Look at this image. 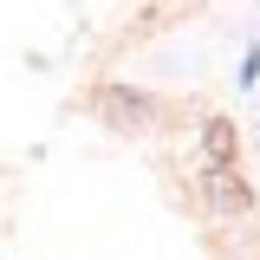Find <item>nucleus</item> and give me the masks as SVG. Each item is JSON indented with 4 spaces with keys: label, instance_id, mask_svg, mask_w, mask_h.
<instances>
[{
    "label": "nucleus",
    "instance_id": "7ed1b4c3",
    "mask_svg": "<svg viewBox=\"0 0 260 260\" xmlns=\"http://www.w3.org/2000/svg\"><path fill=\"white\" fill-rule=\"evenodd\" d=\"M208 189H215L221 208H247V182H241L234 169H208Z\"/></svg>",
    "mask_w": 260,
    "mask_h": 260
},
{
    "label": "nucleus",
    "instance_id": "f03ea898",
    "mask_svg": "<svg viewBox=\"0 0 260 260\" xmlns=\"http://www.w3.org/2000/svg\"><path fill=\"white\" fill-rule=\"evenodd\" d=\"M202 143H208V169H228V162H234V150H241L234 124H221V117H215V124L202 130Z\"/></svg>",
    "mask_w": 260,
    "mask_h": 260
},
{
    "label": "nucleus",
    "instance_id": "f257e3e1",
    "mask_svg": "<svg viewBox=\"0 0 260 260\" xmlns=\"http://www.w3.org/2000/svg\"><path fill=\"white\" fill-rule=\"evenodd\" d=\"M98 117H104V124H117V130H137V124H150V117H156V104H150L143 91L104 85V91H98Z\"/></svg>",
    "mask_w": 260,
    "mask_h": 260
}]
</instances>
